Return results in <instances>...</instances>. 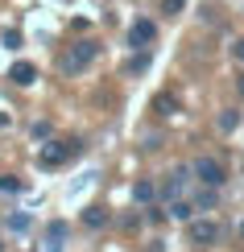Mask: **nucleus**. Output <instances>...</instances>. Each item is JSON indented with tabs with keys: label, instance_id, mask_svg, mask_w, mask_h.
<instances>
[{
	"label": "nucleus",
	"instance_id": "9b49d317",
	"mask_svg": "<svg viewBox=\"0 0 244 252\" xmlns=\"http://www.w3.org/2000/svg\"><path fill=\"white\" fill-rule=\"evenodd\" d=\"M145 70H149V50H137L129 58V66H124V75H145Z\"/></svg>",
	"mask_w": 244,
	"mask_h": 252
},
{
	"label": "nucleus",
	"instance_id": "f3484780",
	"mask_svg": "<svg viewBox=\"0 0 244 252\" xmlns=\"http://www.w3.org/2000/svg\"><path fill=\"white\" fill-rule=\"evenodd\" d=\"M186 8V0H162V13H170V17H178Z\"/></svg>",
	"mask_w": 244,
	"mask_h": 252
},
{
	"label": "nucleus",
	"instance_id": "5701e85b",
	"mask_svg": "<svg viewBox=\"0 0 244 252\" xmlns=\"http://www.w3.org/2000/svg\"><path fill=\"white\" fill-rule=\"evenodd\" d=\"M240 236H244V223H240Z\"/></svg>",
	"mask_w": 244,
	"mask_h": 252
},
{
	"label": "nucleus",
	"instance_id": "b1692460",
	"mask_svg": "<svg viewBox=\"0 0 244 252\" xmlns=\"http://www.w3.org/2000/svg\"><path fill=\"white\" fill-rule=\"evenodd\" d=\"M0 252H4V248H0Z\"/></svg>",
	"mask_w": 244,
	"mask_h": 252
},
{
	"label": "nucleus",
	"instance_id": "6e6552de",
	"mask_svg": "<svg viewBox=\"0 0 244 252\" xmlns=\"http://www.w3.org/2000/svg\"><path fill=\"white\" fill-rule=\"evenodd\" d=\"M153 198H157V182H153V178H141V182H133V203L149 207Z\"/></svg>",
	"mask_w": 244,
	"mask_h": 252
},
{
	"label": "nucleus",
	"instance_id": "ddd939ff",
	"mask_svg": "<svg viewBox=\"0 0 244 252\" xmlns=\"http://www.w3.org/2000/svg\"><path fill=\"white\" fill-rule=\"evenodd\" d=\"M190 203H195V211H207V207H215V186H207V190H203V194H195Z\"/></svg>",
	"mask_w": 244,
	"mask_h": 252
},
{
	"label": "nucleus",
	"instance_id": "f03ea898",
	"mask_svg": "<svg viewBox=\"0 0 244 252\" xmlns=\"http://www.w3.org/2000/svg\"><path fill=\"white\" fill-rule=\"evenodd\" d=\"M190 174H195V182H203V186H224L228 182V170H224V161H219V157H195V161H190Z\"/></svg>",
	"mask_w": 244,
	"mask_h": 252
},
{
	"label": "nucleus",
	"instance_id": "2eb2a0df",
	"mask_svg": "<svg viewBox=\"0 0 244 252\" xmlns=\"http://www.w3.org/2000/svg\"><path fill=\"white\" fill-rule=\"evenodd\" d=\"M0 190H4V194H21V190H25V182L13 178V174H4V178H0Z\"/></svg>",
	"mask_w": 244,
	"mask_h": 252
},
{
	"label": "nucleus",
	"instance_id": "a211bd4d",
	"mask_svg": "<svg viewBox=\"0 0 244 252\" xmlns=\"http://www.w3.org/2000/svg\"><path fill=\"white\" fill-rule=\"evenodd\" d=\"M0 41L13 50V46H21V33H17V29H4V33H0Z\"/></svg>",
	"mask_w": 244,
	"mask_h": 252
},
{
	"label": "nucleus",
	"instance_id": "dca6fc26",
	"mask_svg": "<svg viewBox=\"0 0 244 252\" xmlns=\"http://www.w3.org/2000/svg\"><path fill=\"white\" fill-rule=\"evenodd\" d=\"M4 223H8V232H29V223H34V219H29V215H8Z\"/></svg>",
	"mask_w": 244,
	"mask_h": 252
},
{
	"label": "nucleus",
	"instance_id": "7ed1b4c3",
	"mask_svg": "<svg viewBox=\"0 0 244 252\" xmlns=\"http://www.w3.org/2000/svg\"><path fill=\"white\" fill-rule=\"evenodd\" d=\"M79 149H83L79 141H50L46 149H37V165L41 170H58V165H67Z\"/></svg>",
	"mask_w": 244,
	"mask_h": 252
},
{
	"label": "nucleus",
	"instance_id": "f257e3e1",
	"mask_svg": "<svg viewBox=\"0 0 244 252\" xmlns=\"http://www.w3.org/2000/svg\"><path fill=\"white\" fill-rule=\"evenodd\" d=\"M95 58H100V41H75L70 50H62L58 70L62 75H79V70H87Z\"/></svg>",
	"mask_w": 244,
	"mask_h": 252
},
{
	"label": "nucleus",
	"instance_id": "0eeeda50",
	"mask_svg": "<svg viewBox=\"0 0 244 252\" xmlns=\"http://www.w3.org/2000/svg\"><path fill=\"white\" fill-rule=\"evenodd\" d=\"M8 79H13L17 87H34V83H37V66H34V62H13Z\"/></svg>",
	"mask_w": 244,
	"mask_h": 252
},
{
	"label": "nucleus",
	"instance_id": "4be33fe9",
	"mask_svg": "<svg viewBox=\"0 0 244 252\" xmlns=\"http://www.w3.org/2000/svg\"><path fill=\"white\" fill-rule=\"evenodd\" d=\"M4 124H8V116H0V128H4Z\"/></svg>",
	"mask_w": 244,
	"mask_h": 252
},
{
	"label": "nucleus",
	"instance_id": "20e7f679",
	"mask_svg": "<svg viewBox=\"0 0 244 252\" xmlns=\"http://www.w3.org/2000/svg\"><path fill=\"white\" fill-rule=\"evenodd\" d=\"M190 165H174V170L166 174V182L157 186V194L166 198V203H174V198H186V190H190Z\"/></svg>",
	"mask_w": 244,
	"mask_h": 252
},
{
	"label": "nucleus",
	"instance_id": "f8f14e48",
	"mask_svg": "<svg viewBox=\"0 0 244 252\" xmlns=\"http://www.w3.org/2000/svg\"><path fill=\"white\" fill-rule=\"evenodd\" d=\"M83 223L100 232V227H108V211H104V207H87V211H83Z\"/></svg>",
	"mask_w": 244,
	"mask_h": 252
},
{
	"label": "nucleus",
	"instance_id": "aec40b11",
	"mask_svg": "<svg viewBox=\"0 0 244 252\" xmlns=\"http://www.w3.org/2000/svg\"><path fill=\"white\" fill-rule=\"evenodd\" d=\"M232 58H236V62H244V37L236 41V46H232Z\"/></svg>",
	"mask_w": 244,
	"mask_h": 252
},
{
	"label": "nucleus",
	"instance_id": "1a4fd4ad",
	"mask_svg": "<svg viewBox=\"0 0 244 252\" xmlns=\"http://www.w3.org/2000/svg\"><path fill=\"white\" fill-rule=\"evenodd\" d=\"M166 215L190 223V219H195V203H190V198H174V203H166Z\"/></svg>",
	"mask_w": 244,
	"mask_h": 252
},
{
	"label": "nucleus",
	"instance_id": "423d86ee",
	"mask_svg": "<svg viewBox=\"0 0 244 252\" xmlns=\"http://www.w3.org/2000/svg\"><path fill=\"white\" fill-rule=\"evenodd\" d=\"M157 37V25H153V21H133V25H129V46L133 50H145V46H149V41Z\"/></svg>",
	"mask_w": 244,
	"mask_h": 252
},
{
	"label": "nucleus",
	"instance_id": "4468645a",
	"mask_svg": "<svg viewBox=\"0 0 244 252\" xmlns=\"http://www.w3.org/2000/svg\"><path fill=\"white\" fill-rule=\"evenodd\" d=\"M236 124H240V112H232V108H224V112H219V132H232Z\"/></svg>",
	"mask_w": 244,
	"mask_h": 252
},
{
	"label": "nucleus",
	"instance_id": "6ab92c4d",
	"mask_svg": "<svg viewBox=\"0 0 244 252\" xmlns=\"http://www.w3.org/2000/svg\"><path fill=\"white\" fill-rule=\"evenodd\" d=\"M50 240L62 244V240H67V223H50Z\"/></svg>",
	"mask_w": 244,
	"mask_h": 252
},
{
	"label": "nucleus",
	"instance_id": "9d476101",
	"mask_svg": "<svg viewBox=\"0 0 244 252\" xmlns=\"http://www.w3.org/2000/svg\"><path fill=\"white\" fill-rule=\"evenodd\" d=\"M153 112H157V116H174V112H178V95H174V91H157V95H153Z\"/></svg>",
	"mask_w": 244,
	"mask_h": 252
},
{
	"label": "nucleus",
	"instance_id": "412c9836",
	"mask_svg": "<svg viewBox=\"0 0 244 252\" xmlns=\"http://www.w3.org/2000/svg\"><path fill=\"white\" fill-rule=\"evenodd\" d=\"M236 91H240V99H244V75H240V79H236Z\"/></svg>",
	"mask_w": 244,
	"mask_h": 252
},
{
	"label": "nucleus",
	"instance_id": "39448f33",
	"mask_svg": "<svg viewBox=\"0 0 244 252\" xmlns=\"http://www.w3.org/2000/svg\"><path fill=\"white\" fill-rule=\"evenodd\" d=\"M186 240L195 248L215 244V240H219V223H215V219H190V223H186Z\"/></svg>",
	"mask_w": 244,
	"mask_h": 252
}]
</instances>
